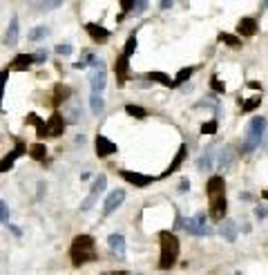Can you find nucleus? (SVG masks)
<instances>
[{
    "label": "nucleus",
    "mask_w": 268,
    "mask_h": 275,
    "mask_svg": "<svg viewBox=\"0 0 268 275\" xmlns=\"http://www.w3.org/2000/svg\"><path fill=\"white\" fill-rule=\"evenodd\" d=\"M206 195H208V204H210V212H208V217L215 219V222H221L224 215H226V208H228L224 177H219V175L210 177L208 184H206Z\"/></svg>",
    "instance_id": "obj_1"
},
{
    "label": "nucleus",
    "mask_w": 268,
    "mask_h": 275,
    "mask_svg": "<svg viewBox=\"0 0 268 275\" xmlns=\"http://www.w3.org/2000/svg\"><path fill=\"white\" fill-rule=\"evenodd\" d=\"M69 257H72L74 266H81V264H85V262L99 259L94 237H92V235H76V237L72 239V246H69Z\"/></svg>",
    "instance_id": "obj_2"
},
{
    "label": "nucleus",
    "mask_w": 268,
    "mask_h": 275,
    "mask_svg": "<svg viewBox=\"0 0 268 275\" xmlns=\"http://www.w3.org/2000/svg\"><path fill=\"white\" fill-rule=\"evenodd\" d=\"M159 239H161V259H159V269L168 271V269H172L174 262L179 259L181 244H179L177 235L170 233V231H161V233H159Z\"/></svg>",
    "instance_id": "obj_3"
},
{
    "label": "nucleus",
    "mask_w": 268,
    "mask_h": 275,
    "mask_svg": "<svg viewBox=\"0 0 268 275\" xmlns=\"http://www.w3.org/2000/svg\"><path fill=\"white\" fill-rule=\"evenodd\" d=\"M264 132H266V117H252V121L246 127V137L242 141V152H252L255 148H259Z\"/></svg>",
    "instance_id": "obj_4"
},
{
    "label": "nucleus",
    "mask_w": 268,
    "mask_h": 275,
    "mask_svg": "<svg viewBox=\"0 0 268 275\" xmlns=\"http://www.w3.org/2000/svg\"><path fill=\"white\" fill-rule=\"evenodd\" d=\"M206 222H208L206 212H197L195 217L181 219V226H179V228H186L190 235H197V237H206V235H212V228L208 226Z\"/></svg>",
    "instance_id": "obj_5"
},
{
    "label": "nucleus",
    "mask_w": 268,
    "mask_h": 275,
    "mask_svg": "<svg viewBox=\"0 0 268 275\" xmlns=\"http://www.w3.org/2000/svg\"><path fill=\"white\" fill-rule=\"evenodd\" d=\"M107 72H105V61H96L94 69H92V79H89V85H92V94H101L103 87L107 83Z\"/></svg>",
    "instance_id": "obj_6"
},
{
    "label": "nucleus",
    "mask_w": 268,
    "mask_h": 275,
    "mask_svg": "<svg viewBox=\"0 0 268 275\" xmlns=\"http://www.w3.org/2000/svg\"><path fill=\"white\" fill-rule=\"evenodd\" d=\"M107 186V177L105 175H99L94 179V184H92V190H89L87 199H83V204H81V211H89V208L96 204V199H99V195H103V190H105Z\"/></svg>",
    "instance_id": "obj_7"
},
{
    "label": "nucleus",
    "mask_w": 268,
    "mask_h": 275,
    "mask_svg": "<svg viewBox=\"0 0 268 275\" xmlns=\"http://www.w3.org/2000/svg\"><path fill=\"white\" fill-rule=\"evenodd\" d=\"M25 152H29V148H27L22 141H16V148H14L5 159H2V164H0V170H2V172H9L11 166H14V161H16L18 157H22Z\"/></svg>",
    "instance_id": "obj_8"
},
{
    "label": "nucleus",
    "mask_w": 268,
    "mask_h": 275,
    "mask_svg": "<svg viewBox=\"0 0 268 275\" xmlns=\"http://www.w3.org/2000/svg\"><path fill=\"white\" fill-rule=\"evenodd\" d=\"M121 177L127 181V184L137 186V188H145V186H150L154 181V177L150 175H141V172H132V170H123Z\"/></svg>",
    "instance_id": "obj_9"
},
{
    "label": "nucleus",
    "mask_w": 268,
    "mask_h": 275,
    "mask_svg": "<svg viewBox=\"0 0 268 275\" xmlns=\"http://www.w3.org/2000/svg\"><path fill=\"white\" fill-rule=\"evenodd\" d=\"M123 201H125V190H121V188H119V190L110 192V195H107V199H105V204H103V212H105V215H112L116 208L121 206Z\"/></svg>",
    "instance_id": "obj_10"
},
{
    "label": "nucleus",
    "mask_w": 268,
    "mask_h": 275,
    "mask_svg": "<svg viewBox=\"0 0 268 275\" xmlns=\"http://www.w3.org/2000/svg\"><path fill=\"white\" fill-rule=\"evenodd\" d=\"M65 117H61V114H52V117H49V121H47V130H45V132H47V137H61V134L65 132Z\"/></svg>",
    "instance_id": "obj_11"
},
{
    "label": "nucleus",
    "mask_w": 268,
    "mask_h": 275,
    "mask_svg": "<svg viewBox=\"0 0 268 275\" xmlns=\"http://www.w3.org/2000/svg\"><path fill=\"white\" fill-rule=\"evenodd\" d=\"M127 72H130V63H127V56L121 54L114 63V74H116V83L119 85H125L127 81Z\"/></svg>",
    "instance_id": "obj_12"
},
{
    "label": "nucleus",
    "mask_w": 268,
    "mask_h": 275,
    "mask_svg": "<svg viewBox=\"0 0 268 275\" xmlns=\"http://www.w3.org/2000/svg\"><path fill=\"white\" fill-rule=\"evenodd\" d=\"M116 150H119V148H116V143H112L107 137H103V134H99V137H96V154H99L101 159L114 154Z\"/></svg>",
    "instance_id": "obj_13"
},
{
    "label": "nucleus",
    "mask_w": 268,
    "mask_h": 275,
    "mask_svg": "<svg viewBox=\"0 0 268 275\" xmlns=\"http://www.w3.org/2000/svg\"><path fill=\"white\" fill-rule=\"evenodd\" d=\"M85 32H87L89 36H92V41H96V42L110 38V32H107L103 25H96V22H87V25H85Z\"/></svg>",
    "instance_id": "obj_14"
},
{
    "label": "nucleus",
    "mask_w": 268,
    "mask_h": 275,
    "mask_svg": "<svg viewBox=\"0 0 268 275\" xmlns=\"http://www.w3.org/2000/svg\"><path fill=\"white\" fill-rule=\"evenodd\" d=\"M237 32L246 38L255 36V34H257V21H255V18H242L239 25H237Z\"/></svg>",
    "instance_id": "obj_15"
},
{
    "label": "nucleus",
    "mask_w": 268,
    "mask_h": 275,
    "mask_svg": "<svg viewBox=\"0 0 268 275\" xmlns=\"http://www.w3.org/2000/svg\"><path fill=\"white\" fill-rule=\"evenodd\" d=\"M107 246H110L112 251H114L119 257H123L125 255V237L119 233H112L110 237H107Z\"/></svg>",
    "instance_id": "obj_16"
},
{
    "label": "nucleus",
    "mask_w": 268,
    "mask_h": 275,
    "mask_svg": "<svg viewBox=\"0 0 268 275\" xmlns=\"http://www.w3.org/2000/svg\"><path fill=\"white\" fill-rule=\"evenodd\" d=\"M186 154H188V146H186V143H184V146H181V148H179V152H177V157H174V159H172V164H170V166H168V170H165V172H163V175H161V177H168V175H172V172H177V170H179V166L184 164V159H186Z\"/></svg>",
    "instance_id": "obj_17"
},
{
    "label": "nucleus",
    "mask_w": 268,
    "mask_h": 275,
    "mask_svg": "<svg viewBox=\"0 0 268 275\" xmlns=\"http://www.w3.org/2000/svg\"><path fill=\"white\" fill-rule=\"evenodd\" d=\"M18 42V18L14 16L9 21V27H7V34H5V45H9V47H14Z\"/></svg>",
    "instance_id": "obj_18"
},
{
    "label": "nucleus",
    "mask_w": 268,
    "mask_h": 275,
    "mask_svg": "<svg viewBox=\"0 0 268 275\" xmlns=\"http://www.w3.org/2000/svg\"><path fill=\"white\" fill-rule=\"evenodd\" d=\"M221 235H224V239L226 242H237V224L232 222V219H224V224H221Z\"/></svg>",
    "instance_id": "obj_19"
},
{
    "label": "nucleus",
    "mask_w": 268,
    "mask_h": 275,
    "mask_svg": "<svg viewBox=\"0 0 268 275\" xmlns=\"http://www.w3.org/2000/svg\"><path fill=\"white\" fill-rule=\"evenodd\" d=\"M34 63H36V61H34V54H18L16 59H14V63H11V67L22 72V69H29Z\"/></svg>",
    "instance_id": "obj_20"
},
{
    "label": "nucleus",
    "mask_w": 268,
    "mask_h": 275,
    "mask_svg": "<svg viewBox=\"0 0 268 275\" xmlns=\"http://www.w3.org/2000/svg\"><path fill=\"white\" fill-rule=\"evenodd\" d=\"M232 161H235V152H232L230 146H224L219 152V168L221 170H228L232 166Z\"/></svg>",
    "instance_id": "obj_21"
},
{
    "label": "nucleus",
    "mask_w": 268,
    "mask_h": 275,
    "mask_svg": "<svg viewBox=\"0 0 268 275\" xmlns=\"http://www.w3.org/2000/svg\"><path fill=\"white\" fill-rule=\"evenodd\" d=\"M69 96H72V90H69L67 85L58 83L56 87H54V106H61V103H63V101H67Z\"/></svg>",
    "instance_id": "obj_22"
},
{
    "label": "nucleus",
    "mask_w": 268,
    "mask_h": 275,
    "mask_svg": "<svg viewBox=\"0 0 268 275\" xmlns=\"http://www.w3.org/2000/svg\"><path fill=\"white\" fill-rule=\"evenodd\" d=\"M65 121L67 123H79L81 121V106L79 103H69V106H65Z\"/></svg>",
    "instance_id": "obj_23"
},
{
    "label": "nucleus",
    "mask_w": 268,
    "mask_h": 275,
    "mask_svg": "<svg viewBox=\"0 0 268 275\" xmlns=\"http://www.w3.org/2000/svg\"><path fill=\"white\" fill-rule=\"evenodd\" d=\"M215 146H208L206 148V152L199 157V161H197V166H199V170H210V166H212V157H215Z\"/></svg>",
    "instance_id": "obj_24"
},
{
    "label": "nucleus",
    "mask_w": 268,
    "mask_h": 275,
    "mask_svg": "<svg viewBox=\"0 0 268 275\" xmlns=\"http://www.w3.org/2000/svg\"><path fill=\"white\" fill-rule=\"evenodd\" d=\"M27 154H29L32 159H36V161H42V159L47 157V148H45V143H32Z\"/></svg>",
    "instance_id": "obj_25"
},
{
    "label": "nucleus",
    "mask_w": 268,
    "mask_h": 275,
    "mask_svg": "<svg viewBox=\"0 0 268 275\" xmlns=\"http://www.w3.org/2000/svg\"><path fill=\"white\" fill-rule=\"evenodd\" d=\"M96 61H99V59H96V56H94L92 52H85L83 56H81V59L76 61V63H74V67H76V69H85V67H89V65L94 67Z\"/></svg>",
    "instance_id": "obj_26"
},
{
    "label": "nucleus",
    "mask_w": 268,
    "mask_h": 275,
    "mask_svg": "<svg viewBox=\"0 0 268 275\" xmlns=\"http://www.w3.org/2000/svg\"><path fill=\"white\" fill-rule=\"evenodd\" d=\"M27 123H32V126H36V134L38 137H47V132H45V130H47V123H42L41 119H38V114H27Z\"/></svg>",
    "instance_id": "obj_27"
},
{
    "label": "nucleus",
    "mask_w": 268,
    "mask_h": 275,
    "mask_svg": "<svg viewBox=\"0 0 268 275\" xmlns=\"http://www.w3.org/2000/svg\"><path fill=\"white\" fill-rule=\"evenodd\" d=\"M147 79H150V81H157V83H161L163 87H174V81L170 79L168 74H163V72H150V74H147Z\"/></svg>",
    "instance_id": "obj_28"
},
{
    "label": "nucleus",
    "mask_w": 268,
    "mask_h": 275,
    "mask_svg": "<svg viewBox=\"0 0 268 275\" xmlns=\"http://www.w3.org/2000/svg\"><path fill=\"white\" fill-rule=\"evenodd\" d=\"M89 107H92V114H101V112L105 110V101L101 94H92L89 96Z\"/></svg>",
    "instance_id": "obj_29"
},
{
    "label": "nucleus",
    "mask_w": 268,
    "mask_h": 275,
    "mask_svg": "<svg viewBox=\"0 0 268 275\" xmlns=\"http://www.w3.org/2000/svg\"><path fill=\"white\" fill-rule=\"evenodd\" d=\"M219 41H221V42H226L228 47H232V49L242 47V41H239V36H235V34H226V32H221V34H219Z\"/></svg>",
    "instance_id": "obj_30"
},
{
    "label": "nucleus",
    "mask_w": 268,
    "mask_h": 275,
    "mask_svg": "<svg viewBox=\"0 0 268 275\" xmlns=\"http://www.w3.org/2000/svg\"><path fill=\"white\" fill-rule=\"evenodd\" d=\"M49 34V29L45 25H38V27H34L32 32L27 34V38H29V41H42V38L47 36Z\"/></svg>",
    "instance_id": "obj_31"
},
{
    "label": "nucleus",
    "mask_w": 268,
    "mask_h": 275,
    "mask_svg": "<svg viewBox=\"0 0 268 275\" xmlns=\"http://www.w3.org/2000/svg\"><path fill=\"white\" fill-rule=\"evenodd\" d=\"M192 72H195V67H184V69H179V74L174 76V87H177V85H184L186 81L192 76Z\"/></svg>",
    "instance_id": "obj_32"
},
{
    "label": "nucleus",
    "mask_w": 268,
    "mask_h": 275,
    "mask_svg": "<svg viewBox=\"0 0 268 275\" xmlns=\"http://www.w3.org/2000/svg\"><path fill=\"white\" fill-rule=\"evenodd\" d=\"M125 112L130 114V117H134V119H145L147 117V112L143 110L141 106H132V103H130V106H125Z\"/></svg>",
    "instance_id": "obj_33"
},
{
    "label": "nucleus",
    "mask_w": 268,
    "mask_h": 275,
    "mask_svg": "<svg viewBox=\"0 0 268 275\" xmlns=\"http://www.w3.org/2000/svg\"><path fill=\"white\" fill-rule=\"evenodd\" d=\"M259 103H262V96H250V99H248V101H244V103H242V110L244 112H252V110H255V107H259Z\"/></svg>",
    "instance_id": "obj_34"
},
{
    "label": "nucleus",
    "mask_w": 268,
    "mask_h": 275,
    "mask_svg": "<svg viewBox=\"0 0 268 275\" xmlns=\"http://www.w3.org/2000/svg\"><path fill=\"white\" fill-rule=\"evenodd\" d=\"M134 49H137V36H134V34H132L130 38H127L125 41V49H123V54H125L127 59H130L132 54H134Z\"/></svg>",
    "instance_id": "obj_35"
},
{
    "label": "nucleus",
    "mask_w": 268,
    "mask_h": 275,
    "mask_svg": "<svg viewBox=\"0 0 268 275\" xmlns=\"http://www.w3.org/2000/svg\"><path fill=\"white\" fill-rule=\"evenodd\" d=\"M0 219L5 226H9V206H7V201H0Z\"/></svg>",
    "instance_id": "obj_36"
},
{
    "label": "nucleus",
    "mask_w": 268,
    "mask_h": 275,
    "mask_svg": "<svg viewBox=\"0 0 268 275\" xmlns=\"http://www.w3.org/2000/svg\"><path fill=\"white\" fill-rule=\"evenodd\" d=\"M210 87H212L215 92H219V94H224V92H226V85L221 83L217 76H212V79H210Z\"/></svg>",
    "instance_id": "obj_37"
},
{
    "label": "nucleus",
    "mask_w": 268,
    "mask_h": 275,
    "mask_svg": "<svg viewBox=\"0 0 268 275\" xmlns=\"http://www.w3.org/2000/svg\"><path fill=\"white\" fill-rule=\"evenodd\" d=\"M217 132V121H208L201 126V134H215Z\"/></svg>",
    "instance_id": "obj_38"
},
{
    "label": "nucleus",
    "mask_w": 268,
    "mask_h": 275,
    "mask_svg": "<svg viewBox=\"0 0 268 275\" xmlns=\"http://www.w3.org/2000/svg\"><path fill=\"white\" fill-rule=\"evenodd\" d=\"M63 2L61 0H54V2H38V9H42V11H49V9H56V7H61Z\"/></svg>",
    "instance_id": "obj_39"
},
{
    "label": "nucleus",
    "mask_w": 268,
    "mask_h": 275,
    "mask_svg": "<svg viewBox=\"0 0 268 275\" xmlns=\"http://www.w3.org/2000/svg\"><path fill=\"white\" fill-rule=\"evenodd\" d=\"M56 54H61V56H69V54H72V45H69V42H61V45H56Z\"/></svg>",
    "instance_id": "obj_40"
},
{
    "label": "nucleus",
    "mask_w": 268,
    "mask_h": 275,
    "mask_svg": "<svg viewBox=\"0 0 268 275\" xmlns=\"http://www.w3.org/2000/svg\"><path fill=\"white\" fill-rule=\"evenodd\" d=\"M34 61H36L38 65H41V63H45V61H47V49H45V47H41V49H38V52L34 54Z\"/></svg>",
    "instance_id": "obj_41"
},
{
    "label": "nucleus",
    "mask_w": 268,
    "mask_h": 275,
    "mask_svg": "<svg viewBox=\"0 0 268 275\" xmlns=\"http://www.w3.org/2000/svg\"><path fill=\"white\" fill-rule=\"evenodd\" d=\"M177 190L181 192V195H184V192H188V190H190V179H188V177H184V179L179 181V188H177Z\"/></svg>",
    "instance_id": "obj_42"
},
{
    "label": "nucleus",
    "mask_w": 268,
    "mask_h": 275,
    "mask_svg": "<svg viewBox=\"0 0 268 275\" xmlns=\"http://www.w3.org/2000/svg\"><path fill=\"white\" fill-rule=\"evenodd\" d=\"M145 9H147V2H139V0H137V2H134V9H132V11H134L137 16H141Z\"/></svg>",
    "instance_id": "obj_43"
},
{
    "label": "nucleus",
    "mask_w": 268,
    "mask_h": 275,
    "mask_svg": "<svg viewBox=\"0 0 268 275\" xmlns=\"http://www.w3.org/2000/svg\"><path fill=\"white\" fill-rule=\"evenodd\" d=\"M266 215H268V211H266L264 206H257V208H255V217H257V219H264Z\"/></svg>",
    "instance_id": "obj_44"
},
{
    "label": "nucleus",
    "mask_w": 268,
    "mask_h": 275,
    "mask_svg": "<svg viewBox=\"0 0 268 275\" xmlns=\"http://www.w3.org/2000/svg\"><path fill=\"white\" fill-rule=\"evenodd\" d=\"M7 228H9V231H11V233H14V235H16V237H21V228H16V226H14V224H9V226H7Z\"/></svg>",
    "instance_id": "obj_45"
},
{
    "label": "nucleus",
    "mask_w": 268,
    "mask_h": 275,
    "mask_svg": "<svg viewBox=\"0 0 268 275\" xmlns=\"http://www.w3.org/2000/svg\"><path fill=\"white\" fill-rule=\"evenodd\" d=\"M161 7H163V9H170V7H172V2H170V0H161Z\"/></svg>",
    "instance_id": "obj_46"
},
{
    "label": "nucleus",
    "mask_w": 268,
    "mask_h": 275,
    "mask_svg": "<svg viewBox=\"0 0 268 275\" xmlns=\"http://www.w3.org/2000/svg\"><path fill=\"white\" fill-rule=\"evenodd\" d=\"M7 76H9V72L5 69V72H2V90H5V85H7Z\"/></svg>",
    "instance_id": "obj_47"
},
{
    "label": "nucleus",
    "mask_w": 268,
    "mask_h": 275,
    "mask_svg": "<svg viewBox=\"0 0 268 275\" xmlns=\"http://www.w3.org/2000/svg\"><path fill=\"white\" fill-rule=\"evenodd\" d=\"M105 275H127L125 271H114V273H105Z\"/></svg>",
    "instance_id": "obj_48"
},
{
    "label": "nucleus",
    "mask_w": 268,
    "mask_h": 275,
    "mask_svg": "<svg viewBox=\"0 0 268 275\" xmlns=\"http://www.w3.org/2000/svg\"><path fill=\"white\" fill-rule=\"evenodd\" d=\"M259 7H264V9H268V2H262V5H259Z\"/></svg>",
    "instance_id": "obj_49"
},
{
    "label": "nucleus",
    "mask_w": 268,
    "mask_h": 275,
    "mask_svg": "<svg viewBox=\"0 0 268 275\" xmlns=\"http://www.w3.org/2000/svg\"><path fill=\"white\" fill-rule=\"evenodd\" d=\"M235 275H242V273H235Z\"/></svg>",
    "instance_id": "obj_50"
}]
</instances>
